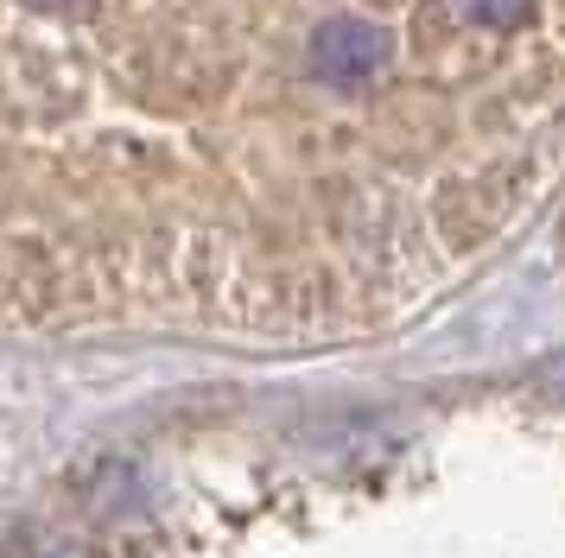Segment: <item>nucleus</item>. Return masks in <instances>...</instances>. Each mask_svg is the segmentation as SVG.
<instances>
[{"instance_id":"1","label":"nucleus","mask_w":565,"mask_h":558,"mask_svg":"<svg viewBox=\"0 0 565 558\" xmlns=\"http://www.w3.org/2000/svg\"><path fill=\"white\" fill-rule=\"evenodd\" d=\"M565 172V0H0V318H407Z\"/></svg>"}]
</instances>
